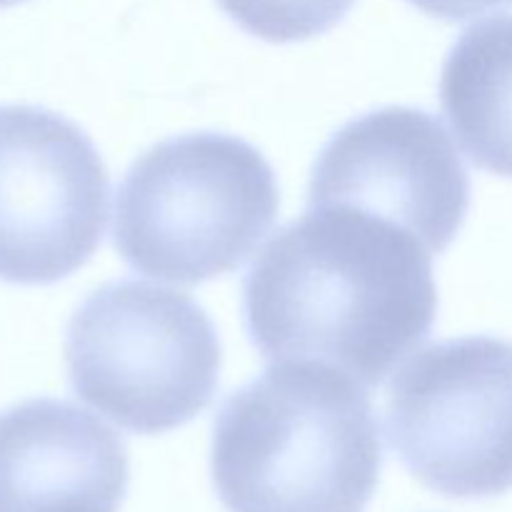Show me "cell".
I'll return each instance as SVG.
<instances>
[{"label": "cell", "instance_id": "obj_4", "mask_svg": "<svg viewBox=\"0 0 512 512\" xmlns=\"http://www.w3.org/2000/svg\"><path fill=\"white\" fill-rule=\"evenodd\" d=\"M65 363L83 403L120 428L155 435L213 403L223 355L215 325L190 295L115 280L73 313Z\"/></svg>", "mask_w": 512, "mask_h": 512}, {"label": "cell", "instance_id": "obj_12", "mask_svg": "<svg viewBox=\"0 0 512 512\" xmlns=\"http://www.w3.org/2000/svg\"><path fill=\"white\" fill-rule=\"evenodd\" d=\"M25 3V0H0V8H10V5Z\"/></svg>", "mask_w": 512, "mask_h": 512}, {"label": "cell", "instance_id": "obj_2", "mask_svg": "<svg viewBox=\"0 0 512 512\" xmlns=\"http://www.w3.org/2000/svg\"><path fill=\"white\" fill-rule=\"evenodd\" d=\"M383 445L365 385L325 363H278L235 390L210 473L228 512H365Z\"/></svg>", "mask_w": 512, "mask_h": 512}, {"label": "cell", "instance_id": "obj_11", "mask_svg": "<svg viewBox=\"0 0 512 512\" xmlns=\"http://www.w3.org/2000/svg\"><path fill=\"white\" fill-rule=\"evenodd\" d=\"M408 3L440 20H468L488 10L508 8L512 0H408Z\"/></svg>", "mask_w": 512, "mask_h": 512}, {"label": "cell", "instance_id": "obj_1", "mask_svg": "<svg viewBox=\"0 0 512 512\" xmlns=\"http://www.w3.org/2000/svg\"><path fill=\"white\" fill-rule=\"evenodd\" d=\"M243 313L265 360L325 363L373 388L433 328V253L378 215L310 205L253 263Z\"/></svg>", "mask_w": 512, "mask_h": 512}, {"label": "cell", "instance_id": "obj_5", "mask_svg": "<svg viewBox=\"0 0 512 512\" xmlns=\"http://www.w3.org/2000/svg\"><path fill=\"white\" fill-rule=\"evenodd\" d=\"M388 438L405 468L448 498L512 490V343L468 335L435 343L388 390Z\"/></svg>", "mask_w": 512, "mask_h": 512}, {"label": "cell", "instance_id": "obj_10", "mask_svg": "<svg viewBox=\"0 0 512 512\" xmlns=\"http://www.w3.org/2000/svg\"><path fill=\"white\" fill-rule=\"evenodd\" d=\"M245 33L268 43H298L328 33L355 0H218Z\"/></svg>", "mask_w": 512, "mask_h": 512}, {"label": "cell", "instance_id": "obj_3", "mask_svg": "<svg viewBox=\"0 0 512 512\" xmlns=\"http://www.w3.org/2000/svg\"><path fill=\"white\" fill-rule=\"evenodd\" d=\"M278 208V180L258 148L225 133L175 135L120 183L113 243L138 273L198 285L238 270Z\"/></svg>", "mask_w": 512, "mask_h": 512}, {"label": "cell", "instance_id": "obj_9", "mask_svg": "<svg viewBox=\"0 0 512 512\" xmlns=\"http://www.w3.org/2000/svg\"><path fill=\"white\" fill-rule=\"evenodd\" d=\"M440 105L468 158L512 178V15L460 35L440 73Z\"/></svg>", "mask_w": 512, "mask_h": 512}, {"label": "cell", "instance_id": "obj_8", "mask_svg": "<svg viewBox=\"0 0 512 512\" xmlns=\"http://www.w3.org/2000/svg\"><path fill=\"white\" fill-rule=\"evenodd\" d=\"M130 460L113 428L68 400L0 410V512H118Z\"/></svg>", "mask_w": 512, "mask_h": 512}, {"label": "cell", "instance_id": "obj_7", "mask_svg": "<svg viewBox=\"0 0 512 512\" xmlns=\"http://www.w3.org/2000/svg\"><path fill=\"white\" fill-rule=\"evenodd\" d=\"M308 205H350L443 253L468 218L470 178L438 118L390 105L328 140L313 165Z\"/></svg>", "mask_w": 512, "mask_h": 512}, {"label": "cell", "instance_id": "obj_6", "mask_svg": "<svg viewBox=\"0 0 512 512\" xmlns=\"http://www.w3.org/2000/svg\"><path fill=\"white\" fill-rule=\"evenodd\" d=\"M108 170L83 128L0 105V280L50 285L83 268L108 223Z\"/></svg>", "mask_w": 512, "mask_h": 512}]
</instances>
